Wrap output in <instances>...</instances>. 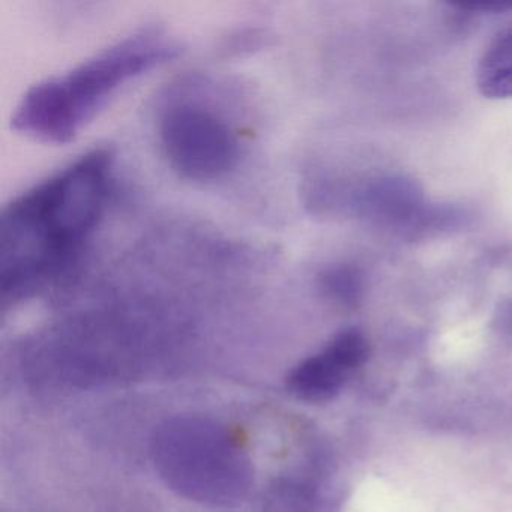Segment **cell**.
Wrapping results in <instances>:
<instances>
[{
    "label": "cell",
    "mask_w": 512,
    "mask_h": 512,
    "mask_svg": "<svg viewBox=\"0 0 512 512\" xmlns=\"http://www.w3.org/2000/svg\"><path fill=\"white\" fill-rule=\"evenodd\" d=\"M113 155L98 148L23 191L0 215V292L19 302L61 277L103 218Z\"/></svg>",
    "instance_id": "1"
},
{
    "label": "cell",
    "mask_w": 512,
    "mask_h": 512,
    "mask_svg": "<svg viewBox=\"0 0 512 512\" xmlns=\"http://www.w3.org/2000/svg\"><path fill=\"white\" fill-rule=\"evenodd\" d=\"M178 53V43L160 29L128 35L32 86L17 104L14 128L44 142H68L122 86Z\"/></svg>",
    "instance_id": "2"
},
{
    "label": "cell",
    "mask_w": 512,
    "mask_h": 512,
    "mask_svg": "<svg viewBox=\"0 0 512 512\" xmlns=\"http://www.w3.org/2000/svg\"><path fill=\"white\" fill-rule=\"evenodd\" d=\"M151 451L161 479L179 496L203 505H235L253 484L247 452L211 419L178 416L164 422Z\"/></svg>",
    "instance_id": "3"
},
{
    "label": "cell",
    "mask_w": 512,
    "mask_h": 512,
    "mask_svg": "<svg viewBox=\"0 0 512 512\" xmlns=\"http://www.w3.org/2000/svg\"><path fill=\"white\" fill-rule=\"evenodd\" d=\"M158 133L172 169L191 181L226 178L241 160L238 131L220 110L203 101H170L161 112Z\"/></svg>",
    "instance_id": "4"
},
{
    "label": "cell",
    "mask_w": 512,
    "mask_h": 512,
    "mask_svg": "<svg viewBox=\"0 0 512 512\" xmlns=\"http://www.w3.org/2000/svg\"><path fill=\"white\" fill-rule=\"evenodd\" d=\"M370 358V343L356 328L338 332L322 352L299 362L289 376L287 389L293 397L307 403L334 400L353 373Z\"/></svg>",
    "instance_id": "5"
},
{
    "label": "cell",
    "mask_w": 512,
    "mask_h": 512,
    "mask_svg": "<svg viewBox=\"0 0 512 512\" xmlns=\"http://www.w3.org/2000/svg\"><path fill=\"white\" fill-rule=\"evenodd\" d=\"M353 208L377 226L391 229L424 227L433 215L425 212V200L418 185L400 176L374 179L356 191Z\"/></svg>",
    "instance_id": "6"
},
{
    "label": "cell",
    "mask_w": 512,
    "mask_h": 512,
    "mask_svg": "<svg viewBox=\"0 0 512 512\" xmlns=\"http://www.w3.org/2000/svg\"><path fill=\"white\" fill-rule=\"evenodd\" d=\"M476 85L490 100L512 98V23L488 44L476 67Z\"/></svg>",
    "instance_id": "7"
},
{
    "label": "cell",
    "mask_w": 512,
    "mask_h": 512,
    "mask_svg": "<svg viewBox=\"0 0 512 512\" xmlns=\"http://www.w3.org/2000/svg\"><path fill=\"white\" fill-rule=\"evenodd\" d=\"M320 289L338 307L355 308L364 298V277L349 265L332 266L319 277Z\"/></svg>",
    "instance_id": "8"
}]
</instances>
